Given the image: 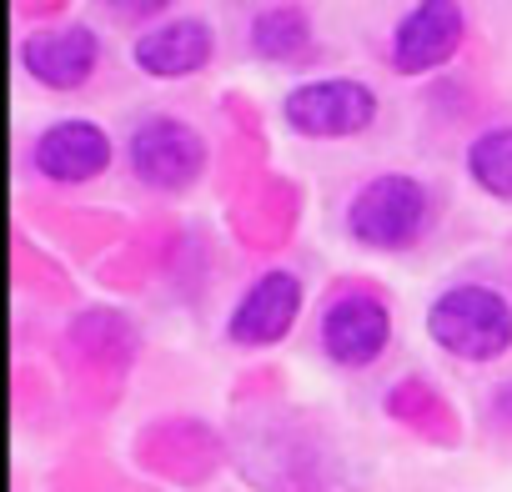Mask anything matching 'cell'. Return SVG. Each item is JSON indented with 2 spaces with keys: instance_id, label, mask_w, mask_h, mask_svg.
Returning a JSON list of instances; mask_svg holds the SVG:
<instances>
[{
  "instance_id": "4",
  "label": "cell",
  "mask_w": 512,
  "mask_h": 492,
  "mask_svg": "<svg viewBox=\"0 0 512 492\" xmlns=\"http://www.w3.org/2000/svg\"><path fill=\"white\" fill-rule=\"evenodd\" d=\"M287 121L302 136H357L377 116V96L362 81H307L287 96Z\"/></svg>"
},
{
  "instance_id": "6",
  "label": "cell",
  "mask_w": 512,
  "mask_h": 492,
  "mask_svg": "<svg viewBox=\"0 0 512 492\" xmlns=\"http://www.w3.org/2000/svg\"><path fill=\"white\" fill-rule=\"evenodd\" d=\"M392 337V317L377 297H337L322 317V342H327V357L342 362V367H367L382 357Z\"/></svg>"
},
{
  "instance_id": "5",
  "label": "cell",
  "mask_w": 512,
  "mask_h": 492,
  "mask_svg": "<svg viewBox=\"0 0 512 492\" xmlns=\"http://www.w3.org/2000/svg\"><path fill=\"white\" fill-rule=\"evenodd\" d=\"M462 41V11L452 6V0H422V6H412L392 36V61L397 71L407 76H422L432 66H442Z\"/></svg>"
},
{
  "instance_id": "3",
  "label": "cell",
  "mask_w": 512,
  "mask_h": 492,
  "mask_svg": "<svg viewBox=\"0 0 512 492\" xmlns=\"http://www.w3.org/2000/svg\"><path fill=\"white\" fill-rule=\"evenodd\" d=\"M131 171L146 181V186H166V191H181L201 176L206 166V146L201 136L186 126V121H171V116H151L131 131Z\"/></svg>"
},
{
  "instance_id": "1",
  "label": "cell",
  "mask_w": 512,
  "mask_h": 492,
  "mask_svg": "<svg viewBox=\"0 0 512 492\" xmlns=\"http://www.w3.org/2000/svg\"><path fill=\"white\" fill-rule=\"evenodd\" d=\"M427 332L462 362H492L512 347V307L492 287H452L427 312Z\"/></svg>"
},
{
  "instance_id": "10",
  "label": "cell",
  "mask_w": 512,
  "mask_h": 492,
  "mask_svg": "<svg viewBox=\"0 0 512 492\" xmlns=\"http://www.w3.org/2000/svg\"><path fill=\"white\" fill-rule=\"evenodd\" d=\"M136 66L146 76H191L211 61V26L206 21H171V26H156L146 31L136 46H131Z\"/></svg>"
},
{
  "instance_id": "12",
  "label": "cell",
  "mask_w": 512,
  "mask_h": 492,
  "mask_svg": "<svg viewBox=\"0 0 512 492\" xmlns=\"http://www.w3.org/2000/svg\"><path fill=\"white\" fill-rule=\"evenodd\" d=\"M307 36H312V31H307V16L292 11V6L256 16V26H251V46H256V56H267V61H292V56H302V51H307Z\"/></svg>"
},
{
  "instance_id": "9",
  "label": "cell",
  "mask_w": 512,
  "mask_h": 492,
  "mask_svg": "<svg viewBox=\"0 0 512 492\" xmlns=\"http://www.w3.org/2000/svg\"><path fill=\"white\" fill-rule=\"evenodd\" d=\"M21 56H26V71H31L41 86H51V91H76V86L91 81L101 46H96V36H91L86 26H71V31H56V36H31Z\"/></svg>"
},
{
  "instance_id": "8",
  "label": "cell",
  "mask_w": 512,
  "mask_h": 492,
  "mask_svg": "<svg viewBox=\"0 0 512 492\" xmlns=\"http://www.w3.org/2000/svg\"><path fill=\"white\" fill-rule=\"evenodd\" d=\"M36 166L51 181H91L111 166V136L91 121H56L36 141Z\"/></svg>"
},
{
  "instance_id": "2",
  "label": "cell",
  "mask_w": 512,
  "mask_h": 492,
  "mask_svg": "<svg viewBox=\"0 0 512 492\" xmlns=\"http://www.w3.org/2000/svg\"><path fill=\"white\" fill-rule=\"evenodd\" d=\"M347 226L357 241L377 246V252H397V246H412L427 226V191L412 176H377L352 196Z\"/></svg>"
},
{
  "instance_id": "11",
  "label": "cell",
  "mask_w": 512,
  "mask_h": 492,
  "mask_svg": "<svg viewBox=\"0 0 512 492\" xmlns=\"http://www.w3.org/2000/svg\"><path fill=\"white\" fill-rule=\"evenodd\" d=\"M467 171L482 191L512 196V126H497V131L477 136L472 151H467Z\"/></svg>"
},
{
  "instance_id": "7",
  "label": "cell",
  "mask_w": 512,
  "mask_h": 492,
  "mask_svg": "<svg viewBox=\"0 0 512 492\" xmlns=\"http://www.w3.org/2000/svg\"><path fill=\"white\" fill-rule=\"evenodd\" d=\"M297 312H302V282L292 272H267L241 297V307H236L226 332L241 347H267V342H282L292 332Z\"/></svg>"
}]
</instances>
